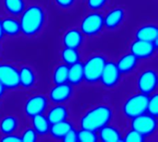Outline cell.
I'll list each match as a JSON object with an SVG mask.
<instances>
[{
    "instance_id": "obj_1",
    "label": "cell",
    "mask_w": 158,
    "mask_h": 142,
    "mask_svg": "<svg viewBox=\"0 0 158 142\" xmlns=\"http://www.w3.org/2000/svg\"><path fill=\"white\" fill-rule=\"evenodd\" d=\"M45 22V12L38 5H32L24 8L20 14V32L26 36H33L39 33Z\"/></svg>"
},
{
    "instance_id": "obj_2",
    "label": "cell",
    "mask_w": 158,
    "mask_h": 142,
    "mask_svg": "<svg viewBox=\"0 0 158 142\" xmlns=\"http://www.w3.org/2000/svg\"><path fill=\"white\" fill-rule=\"evenodd\" d=\"M113 111L108 105L99 104L87 111L81 118V128L98 131L101 128L110 123Z\"/></svg>"
},
{
    "instance_id": "obj_3",
    "label": "cell",
    "mask_w": 158,
    "mask_h": 142,
    "mask_svg": "<svg viewBox=\"0 0 158 142\" xmlns=\"http://www.w3.org/2000/svg\"><path fill=\"white\" fill-rule=\"evenodd\" d=\"M106 62V59L101 55H94L89 57L83 64V80L91 84L100 81Z\"/></svg>"
},
{
    "instance_id": "obj_4",
    "label": "cell",
    "mask_w": 158,
    "mask_h": 142,
    "mask_svg": "<svg viewBox=\"0 0 158 142\" xmlns=\"http://www.w3.org/2000/svg\"><path fill=\"white\" fill-rule=\"evenodd\" d=\"M149 95L139 92L127 99L123 104V113L128 118H134L146 113Z\"/></svg>"
},
{
    "instance_id": "obj_5",
    "label": "cell",
    "mask_w": 158,
    "mask_h": 142,
    "mask_svg": "<svg viewBox=\"0 0 158 142\" xmlns=\"http://www.w3.org/2000/svg\"><path fill=\"white\" fill-rule=\"evenodd\" d=\"M131 128L138 131L144 137L153 135L157 128L156 117L144 113L134 118H131Z\"/></svg>"
},
{
    "instance_id": "obj_6",
    "label": "cell",
    "mask_w": 158,
    "mask_h": 142,
    "mask_svg": "<svg viewBox=\"0 0 158 142\" xmlns=\"http://www.w3.org/2000/svg\"><path fill=\"white\" fill-rule=\"evenodd\" d=\"M104 27V16L98 12L89 13L81 22V31L87 36L98 34Z\"/></svg>"
},
{
    "instance_id": "obj_7",
    "label": "cell",
    "mask_w": 158,
    "mask_h": 142,
    "mask_svg": "<svg viewBox=\"0 0 158 142\" xmlns=\"http://www.w3.org/2000/svg\"><path fill=\"white\" fill-rule=\"evenodd\" d=\"M157 73L154 69H146L143 71L140 74L137 81L140 92L146 95H151L156 91L157 88Z\"/></svg>"
},
{
    "instance_id": "obj_8",
    "label": "cell",
    "mask_w": 158,
    "mask_h": 142,
    "mask_svg": "<svg viewBox=\"0 0 158 142\" xmlns=\"http://www.w3.org/2000/svg\"><path fill=\"white\" fill-rule=\"evenodd\" d=\"M0 82L7 90L18 88L19 86V70L10 64H0Z\"/></svg>"
},
{
    "instance_id": "obj_9",
    "label": "cell",
    "mask_w": 158,
    "mask_h": 142,
    "mask_svg": "<svg viewBox=\"0 0 158 142\" xmlns=\"http://www.w3.org/2000/svg\"><path fill=\"white\" fill-rule=\"evenodd\" d=\"M121 73L118 68V66L113 61H106L104 69L101 74L100 81L106 88L115 87L120 80Z\"/></svg>"
},
{
    "instance_id": "obj_10",
    "label": "cell",
    "mask_w": 158,
    "mask_h": 142,
    "mask_svg": "<svg viewBox=\"0 0 158 142\" xmlns=\"http://www.w3.org/2000/svg\"><path fill=\"white\" fill-rule=\"evenodd\" d=\"M48 105L47 98L42 94H36L27 100L24 105V112L29 117L44 114Z\"/></svg>"
},
{
    "instance_id": "obj_11",
    "label": "cell",
    "mask_w": 158,
    "mask_h": 142,
    "mask_svg": "<svg viewBox=\"0 0 158 142\" xmlns=\"http://www.w3.org/2000/svg\"><path fill=\"white\" fill-rule=\"evenodd\" d=\"M157 49V42L151 43L136 39L131 45V53L138 59H146L151 57Z\"/></svg>"
},
{
    "instance_id": "obj_12",
    "label": "cell",
    "mask_w": 158,
    "mask_h": 142,
    "mask_svg": "<svg viewBox=\"0 0 158 142\" xmlns=\"http://www.w3.org/2000/svg\"><path fill=\"white\" fill-rule=\"evenodd\" d=\"M72 91V85L69 82L55 84L49 92V98L53 103H63L71 97Z\"/></svg>"
},
{
    "instance_id": "obj_13",
    "label": "cell",
    "mask_w": 158,
    "mask_h": 142,
    "mask_svg": "<svg viewBox=\"0 0 158 142\" xmlns=\"http://www.w3.org/2000/svg\"><path fill=\"white\" fill-rule=\"evenodd\" d=\"M124 18L125 11L123 8H113L104 17V26L108 30H114L122 23Z\"/></svg>"
},
{
    "instance_id": "obj_14",
    "label": "cell",
    "mask_w": 158,
    "mask_h": 142,
    "mask_svg": "<svg viewBox=\"0 0 158 142\" xmlns=\"http://www.w3.org/2000/svg\"><path fill=\"white\" fill-rule=\"evenodd\" d=\"M62 41L65 47L78 49L83 43V34L77 29H70L65 32Z\"/></svg>"
},
{
    "instance_id": "obj_15",
    "label": "cell",
    "mask_w": 158,
    "mask_h": 142,
    "mask_svg": "<svg viewBox=\"0 0 158 142\" xmlns=\"http://www.w3.org/2000/svg\"><path fill=\"white\" fill-rule=\"evenodd\" d=\"M138 40L156 43L158 41V28L154 24H147L139 28L135 33Z\"/></svg>"
},
{
    "instance_id": "obj_16",
    "label": "cell",
    "mask_w": 158,
    "mask_h": 142,
    "mask_svg": "<svg viewBox=\"0 0 158 142\" xmlns=\"http://www.w3.org/2000/svg\"><path fill=\"white\" fill-rule=\"evenodd\" d=\"M138 61L139 59L134 55H132L131 53H129V54L122 55L118 59V63L116 64L121 74H127V73L133 71L136 68L138 65Z\"/></svg>"
},
{
    "instance_id": "obj_17",
    "label": "cell",
    "mask_w": 158,
    "mask_h": 142,
    "mask_svg": "<svg viewBox=\"0 0 158 142\" xmlns=\"http://www.w3.org/2000/svg\"><path fill=\"white\" fill-rule=\"evenodd\" d=\"M98 132H99L98 139L101 141L118 142L122 140L121 134H120L119 130L113 126H109L108 124L104 126L103 128H101L98 130Z\"/></svg>"
},
{
    "instance_id": "obj_18",
    "label": "cell",
    "mask_w": 158,
    "mask_h": 142,
    "mask_svg": "<svg viewBox=\"0 0 158 142\" xmlns=\"http://www.w3.org/2000/svg\"><path fill=\"white\" fill-rule=\"evenodd\" d=\"M83 81V64L77 62L69 66L68 82L70 85H79Z\"/></svg>"
},
{
    "instance_id": "obj_19",
    "label": "cell",
    "mask_w": 158,
    "mask_h": 142,
    "mask_svg": "<svg viewBox=\"0 0 158 142\" xmlns=\"http://www.w3.org/2000/svg\"><path fill=\"white\" fill-rule=\"evenodd\" d=\"M47 120L49 121L50 125L55 124L57 122H61L67 120L69 117V111L66 106L62 104H57L52 107L47 113Z\"/></svg>"
},
{
    "instance_id": "obj_20",
    "label": "cell",
    "mask_w": 158,
    "mask_h": 142,
    "mask_svg": "<svg viewBox=\"0 0 158 142\" xmlns=\"http://www.w3.org/2000/svg\"><path fill=\"white\" fill-rule=\"evenodd\" d=\"M31 118V125L34 131L37 133V135L44 136L49 133L50 128V123L47 120V117L44 116L43 114L34 116Z\"/></svg>"
},
{
    "instance_id": "obj_21",
    "label": "cell",
    "mask_w": 158,
    "mask_h": 142,
    "mask_svg": "<svg viewBox=\"0 0 158 142\" xmlns=\"http://www.w3.org/2000/svg\"><path fill=\"white\" fill-rule=\"evenodd\" d=\"M72 128H73V126L71 125L70 122H69L68 120H64L61 122L51 124L50 128H49V134L54 139L62 140V139L66 135V133Z\"/></svg>"
},
{
    "instance_id": "obj_22",
    "label": "cell",
    "mask_w": 158,
    "mask_h": 142,
    "mask_svg": "<svg viewBox=\"0 0 158 142\" xmlns=\"http://www.w3.org/2000/svg\"><path fill=\"white\" fill-rule=\"evenodd\" d=\"M19 86L23 88H31L35 83V74L30 67H22L19 70Z\"/></svg>"
},
{
    "instance_id": "obj_23",
    "label": "cell",
    "mask_w": 158,
    "mask_h": 142,
    "mask_svg": "<svg viewBox=\"0 0 158 142\" xmlns=\"http://www.w3.org/2000/svg\"><path fill=\"white\" fill-rule=\"evenodd\" d=\"M1 26L4 34L8 36H16L20 32L19 21L13 18H6L1 20Z\"/></svg>"
},
{
    "instance_id": "obj_24",
    "label": "cell",
    "mask_w": 158,
    "mask_h": 142,
    "mask_svg": "<svg viewBox=\"0 0 158 142\" xmlns=\"http://www.w3.org/2000/svg\"><path fill=\"white\" fill-rule=\"evenodd\" d=\"M18 126H19L18 119L15 116H7L2 118V120L0 121V131L4 135L11 134L15 132Z\"/></svg>"
},
{
    "instance_id": "obj_25",
    "label": "cell",
    "mask_w": 158,
    "mask_h": 142,
    "mask_svg": "<svg viewBox=\"0 0 158 142\" xmlns=\"http://www.w3.org/2000/svg\"><path fill=\"white\" fill-rule=\"evenodd\" d=\"M5 9L13 16H18L22 13L25 8L24 0H4Z\"/></svg>"
},
{
    "instance_id": "obj_26",
    "label": "cell",
    "mask_w": 158,
    "mask_h": 142,
    "mask_svg": "<svg viewBox=\"0 0 158 142\" xmlns=\"http://www.w3.org/2000/svg\"><path fill=\"white\" fill-rule=\"evenodd\" d=\"M61 58L64 61V64L70 66L80 61V54L78 49L65 47L61 52Z\"/></svg>"
},
{
    "instance_id": "obj_27",
    "label": "cell",
    "mask_w": 158,
    "mask_h": 142,
    "mask_svg": "<svg viewBox=\"0 0 158 142\" xmlns=\"http://www.w3.org/2000/svg\"><path fill=\"white\" fill-rule=\"evenodd\" d=\"M68 72H69V66L66 64L58 65L53 73V81L55 84H60L68 82Z\"/></svg>"
},
{
    "instance_id": "obj_28",
    "label": "cell",
    "mask_w": 158,
    "mask_h": 142,
    "mask_svg": "<svg viewBox=\"0 0 158 142\" xmlns=\"http://www.w3.org/2000/svg\"><path fill=\"white\" fill-rule=\"evenodd\" d=\"M98 140V135L96 131L81 128L78 131L79 142H96Z\"/></svg>"
},
{
    "instance_id": "obj_29",
    "label": "cell",
    "mask_w": 158,
    "mask_h": 142,
    "mask_svg": "<svg viewBox=\"0 0 158 142\" xmlns=\"http://www.w3.org/2000/svg\"><path fill=\"white\" fill-rule=\"evenodd\" d=\"M146 113L157 117L158 116V95L157 93L154 92L151 95H149L148 103H147V110Z\"/></svg>"
},
{
    "instance_id": "obj_30",
    "label": "cell",
    "mask_w": 158,
    "mask_h": 142,
    "mask_svg": "<svg viewBox=\"0 0 158 142\" xmlns=\"http://www.w3.org/2000/svg\"><path fill=\"white\" fill-rule=\"evenodd\" d=\"M122 140L125 142H143L145 140V137L138 131L131 128L130 131L126 133Z\"/></svg>"
},
{
    "instance_id": "obj_31",
    "label": "cell",
    "mask_w": 158,
    "mask_h": 142,
    "mask_svg": "<svg viewBox=\"0 0 158 142\" xmlns=\"http://www.w3.org/2000/svg\"><path fill=\"white\" fill-rule=\"evenodd\" d=\"M37 136L33 128H27L20 136L21 142H35L37 140Z\"/></svg>"
},
{
    "instance_id": "obj_32",
    "label": "cell",
    "mask_w": 158,
    "mask_h": 142,
    "mask_svg": "<svg viewBox=\"0 0 158 142\" xmlns=\"http://www.w3.org/2000/svg\"><path fill=\"white\" fill-rule=\"evenodd\" d=\"M62 140L65 142H77L78 141V131L74 129V128H70L63 137Z\"/></svg>"
},
{
    "instance_id": "obj_33",
    "label": "cell",
    "mask_w": 158,
    "mask_h": 142,
    "mask_svg": "<svg viewBox=\"0 0 158 142\" xmlns=\"http://www.w3.org/2000/svg\"><path fill=\"white\" fill-rule=\"evenodd\" d=\"M106 3L107 0H87L88 6L93 10L101 9Z\"/></svg>"
},
{
    "instance_id": "obj_34",
    "label": "cell",
    "mask_w": 158,
    "mask_h": 142,
    "mask_svg": "<svg viewBox=\"0 0 158 142\" xmlns=\"http://www.w3.org/2000/svg\"><path fill=\"white\" fill-rule=\"evenodd\" d=\"M1 141L5 142H21V139L20 137H19L18 135L11 133V134H6L5 135L2 139Z\"/></svg>"
},
{
    "instance_id": "obj_35",
    "label": "cell",
    "mask_w": 158,
    "mask_h": 142,
    "mask_svg": "<svg viewBox=\"0 0 158 142\" xmlns=\"http://www.w3.org/2000/svg\"><path fill=\"white\" fill-rule=\"evenodd\" d=\"M55 2L62 8H69L75 3V0H55Z\"/></svg>"
},
{
    "instance_id": "obj_36",
    "label": "cell",
    "mask_w": 158,
    "mask_h": 142,
    "mask_svg": "<svg viewBox=\"0 0 158 142\" xmlns=\"http://www.w3.org/2000/svg\"><path fill=\"white\" fill-rule=\"evenodd\" d=\"M5 90H6V89L4 88V86H3V85L1 84V82H0V97L5 93Z\"/></svg>"
},
{
    "instance_id": "obj_37",
    "label": "cell",
    "mask_w": 158,
    "mask_h": 142,
    "mask_svg": "<svg viewBox=\"0 0 158 142\" xmlns=\"http://www.w3.org/2000/svg\"><path fill=\"white\" fill-rule=\"evenodd\" d=\"M4 36V32L2 30V26H1V19H0V40L2 39V37Z\"/></svg>"
}]
</instances>
